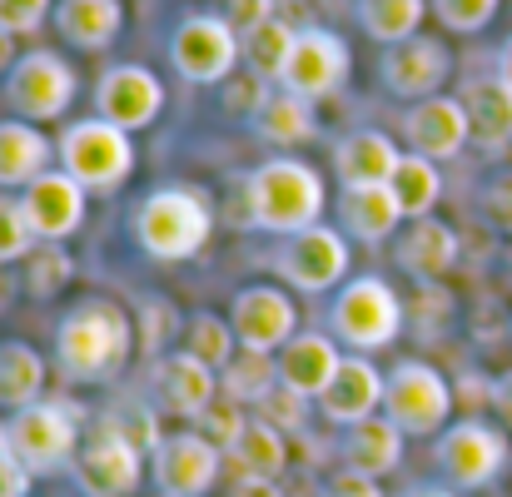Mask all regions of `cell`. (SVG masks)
Wrapping results in <instances>:
<instances>
[{
    "label": "cell",
    "mask_w": 512,
    "mask_h": 497,
    "mask_svg": "<svg viewBox=\"0 0 512 497\" xmlns=\"http://www.w3.org/2000/svg\"><path fill=\"white\" fill-rule=\"evenodd\" d=\"M40 393H45V358L20 338L0 343V403L20 413V408L40 403Z\"/></svg>",
    "instance_id": "32"
},
{
    "label": "cell",
    "mask_w": 512,
    "mask_h": 497,
    "mask_svg": "<svg viewBox=\"0 0 512 497\" xmlns=\"http://www.w3.org/2000/svg\"><path fill=\"white\" fill-rule=\"evenodd\" d=\"M15 60H20V55H15V35H10V30H0V70H10Z\"/></svg>",
    "instance_id": "54"
},
{
    "label": "cell",
    "mask_w": 512,
    "mask_h": 497,
    "mask_svg": "<svg viewBox=\"0 0 512 497\" xmlns=\"http://www.w3.org/2000/svg\"><path fill=\"white\" fill-rule=\"evenodd\" d=\"M383 393H388V378H383L368 358H343L339 378L329 383V393H324L319 403H324V418H329V423L358 428V423L378 418Z\"/></svg>",
    "instance_id": "22"
},
{
    "label": "cell",
    "mask_w": 512,
    "mask_h": 497,
    "mask_svg": "<svg viewBox=\"0 0 512 497\" xmlns=\"http://www.w3.org/2000/svg\"><path fill=\"white\" fill-rule=\"evenodd\" d=\"M10 453L30 468V473H50L80 458V413L70 403H30L10 418L5 428Z\"/></svg>",
    "instance_id": "9"
},
{
    "label": "cell",
    "mask_w": 512,
    "mask_h": 497,
    "mask_svg": "<svg viewBox=\"0 0 512 497\" xmlns=\"http://www.w3.org/2000/svg\"><path fill=\"white\" fill-rule=\"evenodd\" d=\"M254 418H264V423H269V428H279L284 438H304V428H309V398L279 383V388L254 408Z\"/></svg>",
    "instance_id": "40"
},
{
    "label": "cell",
    "mask_w": 512,
    "mask_h": 497,
    "mask_svg": "<svg viewBox=\"0 0 512 497\" xmlns=\"http://www.w3.org/2000/svg\"><path fill=\"white\" fill-rule=\"evenodd\" d=\"M20 209L40 244H65L85 224V189L65 169H45L35 184L20 189Z\"/></svg>",
    "instance_id": "18"
},
{
    "label": "cell",
    "mask_w": 512,
    "mask_h": 497,
    "mask_svg": "<svg viewBox=\"0 0 512 497\" xmlns=\"http://www.w3.org/2000/svg\"><path fill=\"white\" fill-rule=\"evenodd\" d=\"M224 468H229L239 483H249V478H259V483H279V473L289 468V443H284V433L269 428L264 418H249L244 438L224 453Z\"/></svg>",
    "instance_id": "28"
},
{
    "label": "cell",
    "mask_w": 512,
    "mask_h": 497,
    "mask_svg": "<svg viewBox=\"0 0 512 497\" xmlns=\"http://www.w3.org/2000/svg\"><path fill=\"white\" fill-rule=\"evenodd\" d=\"M145 478V453L115 428V423H95V433L80 443L75 458V483L85 497H130Z\"/></svg>",
    "instance_id": "10"
},
{
    "label": "cell",
    "mask_w": 512,
    "mask_h": 497,
    "mask_svg": "<svg viewBox=\"0 0 512 497\" xmlns=\"http://www.w3.org/2000/svg\"><path fill=\"white\" fill-rule=\"evenodd\" d=\"M35 244H40V239H35V229H30L20 199H5V194H0V269H10L15 259H30Z\"/></svg>",
    "instance_id": "42"
},
{
    "label": "cell",
    "mask_w": 512,
    "mask_h": 497,
    "mask_svg": "<svg viewBox=\"0 0 512 497\" xmlns=\"http://www.w3.org/2000/svg\"><path fill=\"white\" fill-rule=\"evenodd\" d=\"M254 130H259V140H269V145H279V150H299V145H309V140L319 135L314 100L289 95V90H274V95L264 100V110L254 115Z\"/></svg>",
    "instance_id": "31"
},
{
    "label": "cell",
    "mask_w": 512,
    "mask_h": 497,
    "mask_svg": "<svg viewBox=\"0 0 512 497\" xmlns=\"http://www.w3.org/2000/svg\"><path fill=\"white\" fill-rule=\"evenodd\" d=\"M75 90H80V75H75L70 60L55 55V50H25V55L5 70V85H0L10 115H15V120H30V125L60 120V115L75 105Z\"/></svg>",
    "instance_id": "6"
},
{
    "label": "cell",
    "mask_w": 512,
    "mask_h": 497,
    "mask_svg": "<svg viewBox=\"0 0 512 497\" xmlns=\"http://www.w3.org/2000/svg\"><path fill=\"white\" fill-rule=\"evenodd\" d=\"M229 497H284L279 483H259V478H249V483H234V493Z\"/></svg>",
    "instance_id": "52"
},
{
    "label": "cell",
    "mask_w": 512,
    "mask_h": 497,
    "mask_svg": "<svg viewBox=\"0 0 512 497\" xmlns=\"http://www.w3.org/2000/svg\"><path fill=\"white\" fill-rule=\"evenodd\" d=\"M423 15H428V0H358V25L378 45L413 40L418 25H423Z\"/></svg>",
    "instance_id": "34"
},
{
    "label": "cell",
    "mask_w": 512,
    "mask_h": 497,
    "mask_svg": "<svg viewBox=\"0 0 512 497\" xmlns=\"http://www.w3.org/2000/svg\"><path fill=\"white\" fill-rule=\"evenodd\" d=\"M274 5H279V0H219L214 15H224V20L239 30V40H244V35L259 30L264 20H274Z\"/></svg>",
    "instance_id": "47"
},
{
    "label": "cell",
    "mask_w": 512,
    "mask_h": 497,
    "mask_svg": "<svg viewBox=\"0 0 512 497\" xmlns=\"http://www.w3.org/2000/svg\"><path fill=\"white\" fill-rule=\"evenodd\" d=\"M468 105V125H473V145L478 150H508L512 145V85L503 75L468 85L463 95Z\"/></svg>",
    "instance_id": "29"
},
{
    "label": "cell",
    "mask_w": 512,
    "mask_h": 497,
    "mask_svg": "<svg viewBox=\"0 0 512 497\" xmlns=\"http://www.w3.org/2000/svg\"><path fill=\"white\" fill-rule=\"evenodd\" d=\"M274 388H279V358L274 353H254V348H239V358L219 378V393L244 403V408H259Z\"/></svg>",
    "instance_id": "33"
},
{
    "label": "cell",
    "mask_w": 512,
    "mask_h": 497,
    "mask_svg": "<svg viewBox=\"0 0 512 497\" xmlns=\"http://www.w3.org/2000/svg\"><path fill=\"white\" fill-rule=\"evenodd\" d=\"M0 448H5V428H0Z\"/></svg>",
    "instance_id": "57"
},
{
    "label": "cell",
    "mask_w": 512,
    "mask_h": 497,
    "mask_svg": "<svg viewBox=\"0 0 512 497\" xmlns=\"http://www.w3.org/2000/svg\"><path fill=\"white\" fill-rule=\"evenodd\" d=\"M348 65H353V55H348V45L334 30H299L294 55H289L284 75H279V90L304 95V100H324V95L343 90Z\"/></svg>",
    "instance_id": "16"
},
{
    "label": "cell",
    "mask_w": 512,
    "mask_h": 497,
    "mask_svg": "<svg viewBox=\"0 0 512 497\" xmlns=\"http://www.w3.org/2000/svg\"><path fill=\"white\" fill-rule=\"evenodd\" d=\"M269 95H274V85H269V80H259L254 70H244L239 80H234V75L224 80V110H229V115L254 120V115L264 110V100H269Z\"/></svg>",
    "instance_id": "44"
},
{
    "label": "cell",
    "mask_w": 512,
    "mask_h": 497,
    "mask_svg": "<svg viewBox=\"0 0 512 497\" xmlns=\"http://www.w3.org/2000/svg\"><path fill=\"white\" fill-rule=\"evenodd\" d=\"M403 463V433L388 418H368L358 428H348L343 438V468L363 473V478H388Z\"/></svg>",
    "instance_id": "30"
},
{
    "label": "cell",
    "mask_w": 512,
    "mask_h": 497,
    "mask_svg": "<svg viewBox=\"0 0 512 497\" xmlns=\"http://www.w3.org/2000/svg\"><path fill=\"white\" fill-rule=\"evenodd\" d=\"M493 408H498V418L512 428V368L498 378V383H493Z\"/></svg>",
    "instance_id": "51"
},
{
    "label": "cell",
    "mask_w": 512,
    "mask_h": 497,
    "mask_svg": "<svg viewBox=\"0 0 512 497\" xmlns=\"http://www.w3.org/2000/svg\"><path fill=\"white\" fill-rule=\"evenodd\" d=\"M165 324L174 329V309H170V304H160V299H155V304H145V348H150V353L160 348V333H165Z\"/></svg>",
    "instance_id": "50"
},
{
    "label": "cell",
    "mask_w": 512,
    "mask_h": 497,
    "mask_svg": "<svg viewBox=\"0 0 512 497\" xmlns=\"http://www.w3.org/2000/svg\"><path fill=\"white\" fill-rule=\"evenodd\" d=\"M55 30L75 50H110L125 30V5L120 0H55Z\"/></svg>",
    "instance_id": "24"
},
{
    "label": "cell",
    "mask_w": 512,
    "mask_h": 497,
    "mask_svg": "<svg viewBox=\"0 0 512 497\" xmlns=\"http://www.w3.org/2000/svg\"><path fill=\"white\" fill-rule=\"evenodd\" d=\"M95 110H100V120L120 125L125 135L150 130L165 110V80L145 65H110L95 85Z\"/></svg>",
    "instance_id": "14"
},
{
    "label": "cell",
    "mask_w": 512,
    "mask_h": 497,
    "mask_svg": "<svg viewBox=\"0 0 512 497\" xmlns=\"http://www.w3.org/2000/svg\"><path fill=\"white\" fill-rule=\"evenodd\" d=\"M448 75H453V55H448V45H443L438 35L398 40V45H388L383 60H378V80H383V90L398 95V100H408V105L443 95Z\"/></svg>",
    "instance_id": "13"
},
{
    "label": "cell",
    "mask_w": 512,
    "mask_h": 497,
    "mask_svg": "<svg viewBox=\"0 0 512 497\" xmlns=\"http://www.w3.org/2000/svg\"><path fill=\"white\" fill-rule=\"evenodd\" d=\"M498 5H503V0H428V10L438 15V25L453 30V35H478V30H488L493 15H498Z\"/></svg>",
    "instance_id": "41"
},
{
    "label": "cell",
    "mask_w": 512,
    "mask_h": 497,
    "mask_svg": "<svg viewBox=\"0 0 512 497\" xmlns=\"http://www.w3.org/2000/svg\"><path fill=\"white\" fill-rule=\"evenodd\" d=\"M45 15H55L50 0H0V30H10V35H30V30H40Z\"/></svg>",
    "instance_id": "46"
},
{
    "label": "cell",
    "mask_w": 512,
    "mask_h": 497,
    "mask_svg": "<svg viewBox=\"0 0 512 497\" xmlns=\"http://www.w3.org/2000/svg\"><path fill=\"white\" fill-rule=\"evenodd\" d=\"M30 478H35V473H30V468L10 453V443H5V448H0V497H30Z\"/></svg>",
    "instance_id": "48"
},
{
    "label": "cell",
    "mask_w": 512,
    "mask_h": 497,
    "mask_svg": "<svg viewBox=\"0 0 512 497\" xmlns=\"http://www.w3.org/2000/svg\"><path fill=\"white\" fill-rule=\"evenodd\" d=\"M75 274V259L65 244H35L30 259H25V294L30 299H55Z\"/></svg>",
    "instance_id": "37"
},
{
    "label": "cell",
    "mask_w": 512,
    "mask_h": 497,
    "mask_svg": "<svg viewBox=\"0 0 512 497\" xmlns=\"http://www.w3.org/2000/svg\"><path fill=\"white\" fill-rule=\"evenodd\" d=\"M279 279H289V289L299 294H324L348 279V239L329 224H314L304 234H289L274 254Z\"/></svg>",
    "instance_id": "12"
},
{
    "label": "cell",
    "mask_w": 512,
    "mask_h": 497,
    "mask_svg": "<svg viewBox=\"0 0 512 497\" xmlns=\"http://www.w3.org/2000/svg\"><path fill=\"white\" fill-rule=\"evenodd\" d=\"M388 189L398 194V204H403L408 219H428L433 204H438V194H443V174H438L433 160H423V155L408 150V155L398 160V169H393Z\"/></svg>",
    "instance_id": "35"
},
{
    "label": "cell",
    "mask_w": 512,
    "mask_h": 497,
    "mask_svg": "<svg viewBox=\"0 0 512 497\" xmlns=\"http://www.w3.org/2000/svg\"><path fill=\"white\" fill-rule=\"evenodd\" d=\"M403 135H408V150L423 155V160H453L468 140H473V125H468V105L453 100V95H433V100H418L408 105L403 115Z\"/></svg>",
    "instance_id": "19"
},
{
    "label": "cell",
    "mask_w": 512,
    "mask_h": 497,
    "mask_svg": "<svg viewBox=\"0 0 512 497\" xmlns=\"http://www.w3.org/2000/svg\"><path fill=\"white\" fill-rule=\"evenodd\" d=\"M343 353L329 333H294L284 348H279V383L304 393V398H324L329 383L339 378Z\"/></svg>",
    "instance_id": "21"
},
{
    "label": "cell",
    "mask_w": 512,
    "mask_h": 497,
    "mask_svg": "<svg viewBox=\"0 0 512 497\" xmlns=\"http://www.w3.org/2000/svg\"><path fill=\"white\" fill-rule=\"evenodd\" d=\"M483 219L493 224V229H503V234H512V169H503V174H493L488 184H483Z\"/></svg>",
    "instance_id": "45"
},
{
    "label": "cell",
    "mask_w": 512,
    "mask_h": 497,
    "mask_svg": "<svg viewBox=\"0 0 512 497\" xmlns=\"http://www.w3.org/2000/svg\"><path fill=\"white\" fill-rule=\"evenodd\" d=\"M393 259H398V269L413 274L418 284H438V279L458 264V234H453V224H443V219H433V214H428V219H413L408 234L398 239Z\"/></svg>",
    "instance_id": "23"
},
{
    "label": "cell",
    "mask_w": 512,
    "mask_h": 497,
    "mask_svg": "<svg viewBox=\"0 0 512 497\" xmlns=\"http://www.w3.org/2000/svg\"><path fill=\"white\" fill-rule=\"evenodd\" d=\"M55 155H60V169L85 189V194H115L130 174H135V145L120 125L110 120H75L60 130L55 140Z\"/></svg>",
    "instance_id": "4"
},
{
    "label": "cell",
    "mask_w": 512,
    "mask_h": 497,
    "mask_svg": "<svg viewBox=\"0 0 512 497\" xmlns=\"http://www.w3.org/2000/svg\"><path fill=\"white\" fill-rule=\"evenodd\" d=\"M244 428H249V408H244V403H234V398H224V393H219L199 418H194V433H199V438H209L219 453H229V448L244 438Z\"/></svg>",
    "instance_id": "39"
},
{
    "label": "cell",
    "mask_w": 512,
    "mask_h": 497,
    "mask_svg": "<svg viewBox=\"0 0 512 497\" xmlns=\"http://www.w3.org/2000/svg\"><path fill=\"white\" fill-rule=\"evenodd\" d=\"M55 155L50 135L30 120H0V189H25L35 184Z\"/></svg>",
    "instance_id": "26"
},
{
    "label": "cell",
    "mask_w": 512,
    "mask_h": 497,
    "mask_svg": "<svg viewBox=\"0 0 512 497\" xmlns=\"http://www.w3.org/2000/svg\"><path fill=\"white\" fill-rule=\"evenodd\" d=\"M329 324L339 333L348 348H358V353H373V348H388L403 324H408V314H403V299H398V289L388 284V279H348L339 289V299H334V309H329Z\"/></svg>",
    "instance_id": "7"
},
{
    "label": "cell",
    "mask_w": 512,
    "mask_h": 497,
    "mask_svg": "<svg viewBox=\"0 0 512 497\" xmlns=\"http://www.w3.org/2000/svg\"><path fill=\"white\" fill-rule=\"evenodd\" d=\"M294 40H299V30L274 15V20H264L259 30L244 35V65H249L259 80L279 85V75H284V65H289V55H294Z\"/></svg>",
    "instance_id": "36"
},
{
    "label": "cell",
    "mask_w": 512,
    "mask_h": 497,
    "mask_svg": "<svg viewBox=\"0 0 512 497\" xmlns=\"http://www.w3.org/2000/svg\"><path fill=\"white\" fill-rule=\"evenodd\" d=\"M398 160H403V150H398L383 130H353V135H343L339 150H334V174H339L343 189L388 184Z\"/></svg>",
    "instance_id": "25"
},
{
    "label": "cell",
    "mask_w": 512,
    "mask_h": 497,
    "mask_svg": "<svg viewBox=\"0 0 512 497\" xmlns=\"http://www.w3.org/2000/svg\"><path fill=\"white\" fill-rule=\"evenodd\" d=\"M453 403H458L453 383H448L433 363H423V358H403V363L388 373L383 418H388L398 433H408V438H433V433H443Z\"/></svg>",
    "instance_id": "5"
},
{
    "label": "cell",
    "mask_w": 512,
    "mask_h": 497,
    "mask_svg": "<svg viewBox=\"0 0 512 497\" xmlns=\"http://www.w3.org/2000/svg\"><path fill=\"white\" fill-rule=\"evenodd\" d=\"M189 353H194V358H204V363L219 373V368H229V363L239 358V333H234L229 319L194 314V319H189Z\"/></svg>",
    "instance_id": "38"
},
{
    "label": "cell",
    "mask_w": 512,
    "mask_h": 497,
    "mask_svg": "<svg viewBox=\"0 0 512 497\" xmlns=\"http://www.w3.org/2000/svg\"><path fill=\"white\" fill-rule=\"evenodd\" d=\"M135 348V319L115 299H85L75 304L55 329V358L80 383H110Z\"/></svg>",
    "instance_id": "1"
},
{
    "label": "cell",
    "mask_w": 512,
    "mask_h": 497,
    "mask_svg": "<svg viewBox=\"0 0 512 497\" xmlns=\"http://www.w3.org/2000/svg\"><path fill=\"white\" fill-rule=\"evenodd\" d=\"M229 324L239 333V348H254V353H279L294 329H299V309L284 289L274 284H249L234 294L229 304Z\"/></svg>",
    "instance_id": "17"
},
{
    "label": "cell",
    "mask_w": 512,
    "mask_h": 497,
    "mask_svg": "<svg viewBox=\"0 0 512 497\" xmlns=\"http://www.w3.org/2000/svg\"><path fill=\"white\" fill-rule=\"evenodd\" d=\"M244 60V40L224 15H184L170 35V65L179 80L189 85H224L234 75V65Z\"/></svg>",
    "instance_id": "8"
},
{
    "label": "cell",
    "mask_w": 512,
    "mask_h": 497,
    "mask_svg": "<svg viewBox=\"0 0 512 497\" xmlns=\"http://www.w3.org/2000/svg\"><path fill=\"white\" fill-rule=\"evenodd\" d=\"M403 497H453L448 488H413V493H403Z\"/></svg>",
    "instance_id": "56"
},
{
    "label": "cell",
    "mask_w": 512,
    "mask_h": 497,
    "mask_svg": "<svg viewBox=\"0 0 512 497\" xmlns=\"http://www.w3.org/2000/svg\"><path fill=\"white\" fill-rule=\"evenodd\" d=\"M339 214H343V229L363 244H383L393 239V229L408 219L398 194L388 184H363V189H343L339 199Z\"/></svg>",
    "instance_id": "27"
},
{
    "label": "cell",
    "mask_w": 512,
    "mask_h": 497,
    "mask_svg": "<svg viewBox=\"0 0 512 497\" xmlns=\"http://www.w3.org/2000/svg\"><path fill=\"white\" fill-rule=\"evenodd\" d=\"M324 174L304 160H264L244 179L249 224L264 234H304L324 219Z\"/></svg>",
    "instance_id": "2"
},
{
    "label": "cell",
    "mask_w": 512,
    "mask_h": 497,
    "mask_svg": "<svg viewBox=\"0 0 512 497\" xmlns=\"http://www.w3.org/2000/svg\"><path fill=\"white\" fill-rule=\"evenodd\" d=\"M498 75H503V80L512 85V40L503 45V55H498Z\"/></svg>",
    "instance_id": "55"
},
{
    "label": "cell",
    "mask_w": 512,
    "mask_h": 497,
    "mask_svg": "<svg viewBox=\"0 0 512 497\" xmlns=\"http://www.w3.org/2000/svg\"><path fill=\"white\" fill-rule=\"evenodd\" d=\"M433 458L453 488H488L508 468V438L483 418H463L438 438Z\"/></svg>",
    "instance_id": "11"
},
{
    "label": "cell",
    "mask_w": 512,
    "mask_h": 497,
    "mask_svg": "<svg viewBox=\"0 0 512 497\" xmlns=\"http://www.w3.org/2000/svg\"><path fill=\"white\" fill-rule=\"evenodd\" d=\"M105 423H115L140 453H155L160 443H165V433H160V418H155V408L150 403H125V408H115V413H105Z\"/></svg>",
    "instance_id": "43"
},
{
    "label": "cell",
    "mask_w": 512,
    "mask_h": 497,
    "mask_svg": "<svg viewBox=\"0 0 512 497\" xmlns=\"http://www.w3.org/2000/svg\"><path fill=\"white\" fill-rule=\"evenodd\" d=\"M319 497H383V488H378V478H363V473H334L329 483H324V493Z\"/></svg>",
    "instance_id": "49"
},
{
    "label": "cell",
    "mask_w": 512,
    "mask_h": 497,
    "mask_svg": "<svg viewBox=\"0 0 512 497\" xmlns=\"http://www.w3.org/2000/svg\"><path fill=\"white\" fill-rule=\"evenodd\" d=\"M15 294H20V279H10V269H0V314L15 304Z\"/></svg>",
    "instance_id": "53"
},
{
    "label": "cell",
    "mask_w": 512,
    "mask_h": 497,
    "mask_svg": "<svg viewBox=\"0 0 512 497\" xmlns=\"http://www.w3.org/2000/svg\"><path fill=\"white\" fill-rule=\"evenodd\" d=\"M150 388H155V403L174 413V418H199L214 398H219V378L204 358H194L189 348L184 353H160L155 358V373H150Z\"/></svg>",
    "instance_id": "20"
},
{
    "label": "cell",
    "mask_w": 512,
    "mask_h": 497,
    "mask_svg": "<svg viewBox=\"0 0 512 497\" xmlns=\"http://www.w3.org/2000/svg\"><path fill=\"white\" fill-rule=\"evenodd\" d=\"M214 234V204L194 184H165L140 199L135 209V239L150 259L160 264H184L194 259Z\"/></svg>",
    "instance_id": "3"
},
{
    "label": "cell",
    "mask_w": 512,
    "mask_h": 497,
    "mask_svg": "<svg viewBox=\"0 0 512 497\" xmlns=\"http://www.w3.org/2000/svg\"><path fill=\"white\" fill-rule=\"evenodd\" d=\"M150 473L165 497H204L224 473V453L209 438H199L194 428H184L150 453Z\"/></svg>",
    "instance_id": "15"
}]
</instances>
